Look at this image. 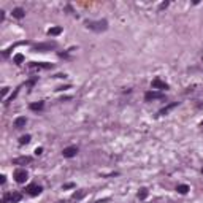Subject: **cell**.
Wrapping results in <instances>:
<instances>
[{"label":"cell","mask_w":203,"mask_h":203,"mask_svg":"<svg viewBox=\"0 0 203 203\" xmlns=\"http://www.w3.org/2000/svg\"><path fill=\"white\" fill-rule=\"evenodd\" d=\"M86 27L89 30H94V32H105L106 29H108V21H106V19L86 21Z\"/></svg>","instance_id":"6da1fadb"},{"label":"cell","mask_w":203,"mask_h":203,"mask_svg":"<svg viewBox=\"0 0 203 203\" xmlns=\"http://www.w3.org/2000/svg\"><path fill=\"white\" fill-rule=\"evenodd\" d=\"M27 178H29V174H27L26 170H22V168H19V170L14 171V181L19 183V184H24L27 181Z\"/></svg>","instance_id":"7a4b0ae2"},{"label":"cell","mask_w":203,"mask_h":203,"mask_svg":"<svg viewBox=\"0 0 203 203\" xmlns=\"http://www.w3.org/2000/svg\"><path fill=\"white\" fill-rule=\"evenodd\" d=\"M53 48H56V43H40L33 46V51H38V53H44V51H51Z\"/></svg>","instance_id":"3957f363"},{"label":"cell","mask_w":203,"mask_h":203,"mask_svg":"<svg viewBox=\"0 0 203 203\" xmlns=\"http://www.w3.org/2000/svg\"><path fill=\"white\" fill-rule=\"evenodd\" d=\"M27 194L29 195H32V197H37V195H40L41 194V186H38V184H29L27 186Z\"/></svg>","instance_id":"277c9868"},{"label":"cell","mask_w":203,"mask_h":203,"mask_svg":"<svg viewBox=\"0 0 203 203\" xmlns=\"http://www.w3.org/2000/svg\"><path fill=\"white\" fill-rule=\"evenodd\" d=\"M78 152V148L76 146H68V148H65L64 151H62V156L67 157V159H70V157H75Z\"/></svg>","instance_id":"5b68a950"},{"label":"cell","mask_w":203,"mask_h":203,"mask_svg":"<svg viewBox=\"0 0 203 203\" xmlns=\"http://www.w3.org/2000/svg\"><path fill=\"white\" fill-rule=\"evenodd\" d=\"M154 98H163V94L154 92V91H149V92L144 94V100H146V102H151V100H154Z\"/></svg>","instance_id":"8992f818"},{"label":"cell","mask_w":203,"mask_h":203,"mask_svg":"<svg viewBox=\"0 0 203 203\" xmlns=\"http://www.w3.org/2000/svg\"><path fill=\"white\" fill-rule=\"evenodd\" d=\"M152 89H160V91H165V89H168V86H167V83H163L162 80L156 78V80L152 81Z\"/></svg>","instance_id":"52a82bcc"},{"label":"cell","mask_w":203,"mask_h":203,"mask_svg":"<svg viewBox=\"0 0 203 203\" xmlns=\"http://www.w3.org/2000/svg\"><path fill=\"white\" fill-rule=\"evenodd\" d=\"M176 106H178V102H174V103H170L168 106H165V108H162V110L159 111V114H160V116H165V114H168V113H170L171 110L176 108Z\"/></svg>","instance_id":"ba28073f"},{"label":"cell","mask_w":203,"mask_h":203,"mask_svg":"<svg viewBox=\"0 0 203 203\" xmlns=\"http://www.w3.org/2000/svg\"><path fill=\"white\" fill-rule=\"evenodd\" d=\"M32 157H18V159H13L14 165H26V163H30Z\"/></svg>","instance_id":"9c48e42d"},{"label":"cell","mask_w":203,"mask_h":203,"mask_svg":"<svg viewBox=\"0 0 203 203\" xmlns=\"http://www.w3.org/2000/svg\"><path fill=\"white\" fill-rule=\"evenodd\" d=\"M13 16H14L16 19H22L26 16V11L22 10V8H14L13 10Z\"/></svg>","instance_id":"30bf717a"},{"label":"cell","mask_w":203,"mask_h":203,"mask_svg":"<svg viewBox=\"0 0 203 203\" xmlns=\"http://www.w3.org/2000/svg\"><path fill=\"white\" fill-rule=\"evenodd\" d=\"M26 122H27V119H26L24 116H21V117H18V119L14 121V127L16 129H22V127L26 126Z\"/></svg>","instance_id":"8fae6325"},{"label":"cell","mask_w":203,"mask_h":203,"mask_svg":"<svg viewBox=\"0 0 203 203\" xmlns=\"http://www.w3.org/2000/svg\"><path fill=\"white\" fill-rule=\"evenodd\" d=\"M30 67L32 68H53V64H37V62H32Z\"/></svg>","instance_id":"7c38bea8"},{"label":"cell","mask_w":203,"mask_h":203,"mask_svg":"<svg viewBox=\"0 0 203 203\" xmlns=\"http://www.w3.org/2000/svg\"><path fill=\"white\" fill-rule=\"evenodd\" d=\"M176 190H178V194L184 195V194H187L190 189H189V186H187V184H179L178 187H176Z\"/></svg>","instance_id":"4fadbf2b"},{"label":"cell","mask_w":203,"mask_h":203,"mask_svg":"<svg viewBox=\"0 0 203 203\" xmlns=\"http://www.w3.org/2000/svg\"><path fill=\"white\" fill-rule=\"evenodd\" d=\"M60 32H62V27H51V29L48 30V35L56 37V35H59Z\"/></svg>","instance_id":"5bb4252c"},{"label":"cell","mask_w":203,"mask_h":203,"mask_svg":"<svg viewBox=\"0 0 203 203\" xmlns=\"http://www.w3.org/2000/svg\"><path fill=\"white\" fill-rule=\"evenodd\" d=\"M22 198V195L19 194V192H13V194H10V200L13 201V203H16V201H19Z\"/></svg>","instance_id":"9a60e30c"},{"label":"cell","mask_w":203,"mask_h":203,"mask_svg":"<svg viewBox=\"0 0 203 203\" xmlns=\"http://www.w3.org/2000/svg\"><path fill=\"white\" fill-rule=\"evenodd\" d=\"M146 197H148V189H146V187H141V189H140V192H138V198H140V200H144Z\"/></svg>","instance_id":"2e32d148"},{"label":"cell","mask_w":203,"mask_h":203,"mask_svg":"<svg viewBox=\"0 0 203 203\" xmlns=\"http://www.w3.org/2000/svg\"><path fill=\"white\" fill-rule=\"evenodd\" d=\"M43 108V102H38V103H32L30 105V110L32 111H40Z\"/></svg>","instance_id":"e0dca14e"},{"label":"cell","mask_w":203,"mask_h":203,"mask_svg":"<svg viewBox=\"0 0 203 203\" xmlns=\"http://www.w3.org/2000/svg\"><path fill=\"white\" fill-rule=\"evenodd\" d=\"M30 141V135H22V137L19 138V143L21 144H27Z\"/></svg>","instance_id":"ac0fdd59"},{"label":"cell","mask_w":203,"mask_h":203,"mask_svg":"<svg viewBox=\"0 0 203 203\" xmlns=\"http://www.w3.org/2000/svg\"><path fill=\"white\" fill-rule=\"evenodd\" d=\"M14 62H16V64H22V62H24V56H22V54H16L14 56Z\"/></svg>","instance_id":"d6986e66"},{"label":"cell","mask_w":203,"mask_h":203,"mask_svg":"<svg viewBox=\"0 0 203 203\" xmlns=\"http://www.w3.org/2000/svg\"><path fill=\"white\" fill-rule=\"evenodd\" d=\"M84 194H86L84 190H81V192H75V195H73V198H83V197H84Z\"/></svg>","instance_id":"ffe728a7"},{"label":"cell","mask_w":203,"mask_h":203,"mask_svg":"<svg viewBox=\"0 0 203 203\" xmlns=\"http://www.w3.org/2000/svg\"><path fill=\"white\" fill-rule=\"evenodd\" d=\"M8 200H10V195H8V194H5V195H3V198H2V203H7Z\"/></svg>","instance_id":"44dd1931"},{"label":"cell","mask_w":203,"mask_h":203,"mask_svg":"<svg viewBox=\"0 0 203 203\" xmlns=\"http://www.w3.org/2000/svg\"><path fill=\"white\" fill-rule=\"evenodd\" d=\"M5 181H7V176L2 174V176H0V184H5Z\"/></svg>","instance_id":"7402d4cb"},{"label":"cell","mask_w":203,"mask_h":203,"mask_svg":"<svg viewBox=\"0 0 203 203\" xmlns=\"http://www.w3.org/2000/svg\"><path fill=\"white\" fill-rule=\"evenodd\" d=\"M41 152H43V148H37V149H35V154H37V156H40Z\"/></svg>","instance_id":"603a6c76"},{"label":"cell","mask_w":203,"mask_h":203,"mask_svg":"<svg viewBox=\"0 0 203 203\" xmlns=\"http://www.w3.org/2000/svg\"><path fill=\"white\" fill-rule=\"evenodd\" d=\"M167 7H168V2H163V3L160 5V10H162V8H167Z\"/></svg>","instance_id":"cb8c5ba5"},{"label":"cell","mask_w":203,"mask_h":203,"mask_svg":"<svg viewBox=\"0 0 203 203\" xmlns=\"http://www.w3.org/2000/svg\"><path fill=\"white\" fill-rule=\"evenodd\" d=\"M7 92H8V87H3L2 89V95H7Z\"/></svg>","instance_id":"d4e9b609"},{"label":"cell","mask_w":203,"mask_h":203,"mask_svg":"<svg viewBox=\"0 0 203 203\" xmlns=\"http://www.w3.org/2000/svg\"><path fill=\"white\" fill-rule=\"evenodd\" d=\"M3 18H5V11H0V21H3Z\"/></svg>","instance_id":"484cf974"},{"label":"cell","mask_w":203,"mask_h":203,"mask_svg":"<svg viewBox=\"0 0 203 203\" xmlns=\"http://www.w3.org/2000/svg\"><path fill=\"white\" fill-rule=\"evenodd\" d=\"M64 187H65V189H68V187H73V184H71V183H68V184H65Z\"/></svg>","instance_id":"4316f807"},{"label":"cell","mask_w":203,"mask_h":203,"mask_svg":"<svg viewBox=\"0 0 203 203\" xmlns=\"http://www.w3.org/2000/svg\"><path fill=\"white\" fill-rule=\"evenodd\" d=\"M59 203H64V201H59Z\"/></svg>","instance_id":"83f0119b"},{"label":"cell","mask_w":203,"mask_h":203,"mask_svg":"<svg viewBox=\"0 0 203 203\" xmlns=\"http://www.w3.org/2000/svg\"><path fill=\"white\" fill-rule=\"evenodd\" d=\"M201 171H203V170H201Z\"/></svg>","instance_id":"f1b7e54d"}]
</instances>
